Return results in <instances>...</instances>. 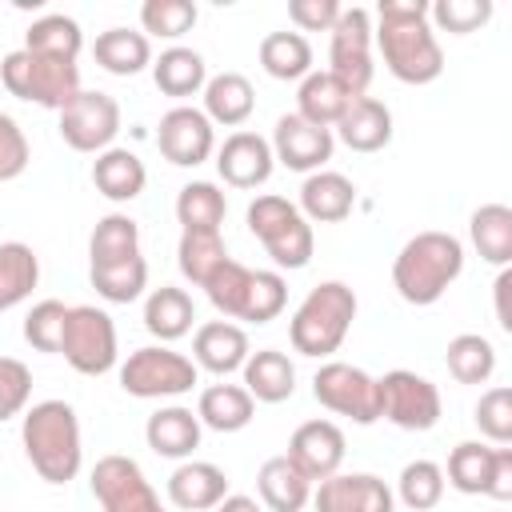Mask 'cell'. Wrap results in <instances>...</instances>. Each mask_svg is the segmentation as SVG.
Returning <instances> with one entry per match:
<instances>
[{
    "label": "cell",
    "mask_w": 512,
    "mask_h": 512,
    "mask_svg": "<svg viewBox=\"0 0 512 512\" xmlns=\"http://www.w3.org/2000/svg\"><path fill=\"white\" fill-rule=\"evenodd\" d=\"M244 220H248V232L272 256L276 268H288V272L308 268V260L316 252V236H312V224L300 216V208L292 200L264 192V196H256L248 204Z\"/></svg>",
    "instance_id": "5"
},
{
    "label": "cell",
    "mask_w": 512,
    "mask_h": 512,
    "mask_svg": "<svg viewBox=\"0 0 512 512\" xmlns=\"http://www.w3.org/2000/svg\"><path fill=\"white\" fill-rule=\"evenodd\" d=\"M340 8L344 4H336V0H292L288 4V20L296 28H304V32H332Z\"/></svg>",
    "instance_id": "52"
},
{
    "label": "cell",
    "mask_w": 512,
    "mask_h": 512,
    "mask_svg": "<svg viewBox=\"0 0 512 512\" xmlns=\"http://www.w3.org/2000/svg\"><path fill=\"white\" fill-rule=\"evenodd\" d=\"M224 212H228V200L212 180H188L176 192V220L184 232H220Z\"/></svg>",
    "instance_id": "36"
},
{
    "label": "cell",
    "mask_w": 512,
    "mask_h": 512,
    "mask_svg": "<svg viewBox=\"0 0 512 512\" xmlns=\"http://www.w3.org/2000/svg\"><path fill=\"white\" fill-rule=\"evenodd\" d=\"M228 496V476L212 460H180L168 476V500L184 512H208Z\"/></svg>",
    "instance_id": "23"
},
{
    "label": "cell",
    "mask_w": 512,
    "mask_h": 512,
    "mask_svg": "<svg viewBox=\"0 0 512 512\" xmlns=\"http://www.w3.org/2000/svg\"><path fill=\"white\" fill-rule=\"evenodd\" d=\"M32 400V368L16 356H0V420L24 416Z\"/></svg>",
    "instance_id": "50"
},
{
    "label": "cell",
    "mask_w": 512,
    "mask_h": 512,
    "mask_svg": "<svg viewBox=\"0 0 512 512\" xmlns=\"http://www.w3.org/2000/svg\"><path fill=\"white\" fill-rule=\"evenodd\" d=\"M92 184H96V192L104 196V200H112V204H128V200H136L140 192H144V184H148V168H144V160L132 152V148H104L96 160H92Z\"/></svg>",
    "instance_id": "24"
},
{
    "label": "cell",
    "mask_w": 512,
    "mask_h": 512,
    "mask_svg": "<svg viewBox=\"0 0 512 512\" xmlns=\"http://www.w3.org/2000/svg\"><path fill=\"white\" fill-rule=\"evenodd\" d=\"M0 84L8 96L40 104V108H64L80 92V64L36 56L28 48H16L0 60Z\"/></svg>",
    "instance_id": "6"
},
{
    "label": "cell",
    "mask_w": 512,
    "mask_h": 512,
    "mask_svg": "<svg viewBox=\"0 0 512 512\" xmlns=\"http://www.w3.org/2000/svg\"><path fill=\"white\" fill-rule=\"evenodd\" d=\"M200 380V368L184 356L172 352L168 344H144L128 352L120 364V388L136 400H164V396H184Z\"/></svg>",
    "instance_id": "7"
},
{
    "label": "cell",
    "mask_w": 512,
    "mask_h": 512,
    "mask_svg": "<svg viewBox=\"0 0 512 512\" xmlns=\"http://www.w3.org/2000/svg\"><path fill=\"white\" fill-rule=\"evenodd\" d=\"M60 356L80 376H104L116 368V324L96 304H72L60 336Z\"/></svg>",
    "instance_id": "8"
},
{
    "label": "cell",
    "mask_w": 512,
    "mask_h": 512,
    "mask_svg": "<svg viewBox=\"0 0 512 512\" xmlns=\"http://www.w3.org/2000/svg\"><path fill=\"white\" fill-rule=\"evenodd\" d=\"M64 320H68V304H64V300H40V304H32V312L24 316V340H28L36 352H60Z\"/></svg>",
    "instance_id": "48"
},
{
    "label": "cell",
    "mask_w": 512,
    "mask_h": 512,
    "mask_svg": "<svg viewBox=\"0 0 512 512\" xmlns=\"http://www.w3.org/2000/svg\"><path fill=\"white\" fill-rule=\"evenodd\" d=\"M200 436H204V424L192 408L184 404H168V408H156L144 424V440L156 456L164 460H192V452L200 448Z\"/></svg>",
    "instance_id": "21"
},
{
    "label": "cell",
    "mask_w": 512,
    "mask_h": 512,
    "mask_svg": "<svg viewBox=\"0 0 512 512\" xmlns=\"http://www.w3.org/2000/svg\"><path fill=\"white\" fill-rule=\"evenodd\" d=\"M296 208L308 224H340L356 208V184L344 172H332V168L308 172L304 184H300V204Z\"/></svg>",
    "instance_id": "19"
},
{
    "label": "cell",
    "mask_w": 512,
    "mask_h": 512,
    "mask_svg": "<svg viewBox=\"0 0 512 512\" xmlns=\"http://www.w3.org/2000/svg\"><path fill=\"white\" fill-rule=\"evenodd\" d=\"M228 260V244L220 232H180V244H176V264H180V276L196 288L208 284V276Z\"/></svg>",
    "instance_id": "42"
},
{
    "label": "cell",
    "mask_w": 512,
    "mask_h": 512,
    "mask_svg": "<svg viewBox=\"0 0 512 512\" xmlns=\"http://www.w3.org/2000/svg\"><path fill=\"white\" fill-rule=\"evenodd\" d=\"M156 144H160V156L176 168H196L204 164L212 152H216V132H212V120L192 108V104H176L160 116V128H156Z\"/></svg>",
    "instance_id": "14"
},
{
    "label": "cell",
    "mask_w": 512,
    "mask_h": 512,
    "mask_svg": "<svg viewBox=\"0 0 512 512\" xmlns=\"http://www.w3.org/2000/svg\"><path fill=\"white\" fill-rule=\"evenodd\" d=\"M332 128H336V136H340L344 148L364 152V156L392 144V112H388V104L376 100V96H356Z\"/></svg>",
    "instance_id": "22"
},
{
    "label": "cell",
    "mask_w": 512,
    "mask_h": 512,
    "mask_svg": "<svg viewBox=\"0 0 512 512\" xmlns=\"http://www.w3.org/2000/svg\"><path fill=\"white\" fill-rule=\"evenodd\" d=\"M472 420H476V428H480L484 440H492V444H508V440H512V392H508L504 384L480 392V400H476V416H472Z\"/></svg>",
    "instance_id": "49"
},
{
    "label": "cell",
    "mask_w": 512,
    "mask_h": 512,
    "mask_svg": "<svg viewBox=\"0 0 512 512\" xmlns=\"http://www.w3.org/2000/svg\"><path fill=\"white\" fill-rule=\"evenodd\" d=\"M28 160H32V148H28L24 128L8 112H0V184L16 180L28 168Z\"/></svg>",
    "instance_id": "51"
},
{
    "label": "cell",
    "mask_w": 512,
    "mask_h": 512,
    "mask_svg": "<svg viewBox=\"0 0 512 512\" xmlns=\"http://www.w3.org/2000/svg\"><path fill=\"white\" fill-rule=\"evenodd\" d=\"M248 288H252V268H244V264L232 260V256H228V260L208 276V284H204L212 308H216L224 320H244Z\"/></svg>",
    "instance_id": "44"
},
{
    "label": "cell",
    "mask_w": 512,
    "mask_h": 512,
    "mask_svg": "<svg viewBox=\"0 0 512 512\" xmlns=\"http://www.w3.org/2000/svg\"><path fill=\"white\" fill-rule=\"evenodd\" d=\"M508 288H512V272H508V268H500V276H496L492 292H496V324H500L504 332H512V316H508Z\"/></svg>",
    "instance_id": "54"
},
{
    "label": "cell",
    "mask_w": 512,
    "mask_h": 512,
    "mask_svg": "<svg viewBox=\"0 0 512 512\" xmlns=\"http://www.w3.org/2000/svg\"><path fill=\"white\" fill-rule=\"evenodd\" d=\"M92 56L104 72L112 76H136L152 64V44L144 32H132V28H108L96 36L92 44Z\"/></svg>",
    "instance_id": "33"
},
{
    "label": "cell",
    "mask_w": 512,
    "mask_h": 512,
    "mask_svg": "<svg viewBox=\"0 0 512 512\" xmlns=\"http://www.w3.org/2000/svg\"><path fill=\"white\" fill-rule=\"evenodd\" d=\"M20 444L44 484H68V480H76V472L84 464L80 420L68 400H40V404L24 408Z\"/></svg>",
    "instance_id": "3"
},
{
    "label": "cell",
    "mask_w": 512,
    "mask_h": 512,
    "mask_svg": "<svg viewBox=\"0 0 512 512\" xmlns=\"http://www.w3.org/2000/svg\"><path fill=\"white\" fill-rule=\"evenodd\" d=\"M256 108V92H252V80L240 76V72H220V76H208L204 84V116L224 128H240Z\"/></svg>",
    "instance_id": "28"
},
{
    "label": "cell",
    "mask_w": 512,
    "mask_h": 512,
    "mask_svg": "<svg viewBox=\"0 0 512 512\" xmlns=\"http://www.w3.org/2000/svg\"><path fill=\"white\" fill-rule=\"evenodd\" d=\"M92 496L104 512H164L156 488L148 484L144 468L132 456H100L92 468Z\"/></svg>",
    "instance_id": "13"
},
{
    "label": "cell",
    "mask_w": 512,
    "mask_h": 512,
    "mask_svg": "<svg viewBox=\"0 0 512 512\" xmlns=\"http://www.w3.org/2000/svg\"><path fill=\"white\" fill-rule=\"evenodd\" d=\"M24 48L36 52V56H52V60H72L76 64V56L84 48V32H80V24L72 16L48 12V16H40V20L28 24Z\"/></svg>",
    "instance_id": "37"
},
{
    "label": "cell",
    "mask_w": 512,
    "mask_h": 512,
    "mask_svg": "<svg viewBox=\"0 0 512 512\" xmlns=\"http://www.w3.org/2000/svg\"><path fill=\"white\" fill-rule=\"evenodd\" d=\"M240 372H244V392L260 404H280V400H292L296 392V364L280 348L248 352Z\"/></svg>",
    "instance_id": "26"
},
{
    "label": "cell",
    "mask_w": 512,
    "mask_h": 512,
    "mask_svg": "<svg viewBox=\"0 0 512 512\" xmlns=\"http://www.w3.org/2000/svg\"><path fill=\"white\" fill-rule=\"evenodd\" d=\"M272 168H276V156L260 132L240 128V132L224 136V144L216 148V172L228 188H260V184H268Z\"/></svg>",
    "instance_id": "17"
},
{
    "label": "cell",
    "mask_w": 512,
    "mask_h": 512,
    "mask_svg": "<svg viewBox=\"0 0 512 512\" xmlns=\"http://www.w3.org/2000/svg\"><path fill=\"white\" fill-rule=\"evenodd\" d=\"M120 132V104L108 92H88L80 88L64 108H60V136L72 152H104L112 148Z\"/></svg>",
    "instance_id": "12"
},
{
    "label": "cell",
    "mask_w": 512,
    "mask_h": 512,
    "mask_svg": "<svg viewBox=\"0 0 512 512\" xmlns=\"http://www.w3.org/2000/svg\"><path fill=\"white\" fill-rule=\"evenodd\" d=\"M500 448L504 444H480V440H460L448 452V480L456 492L464 496H492V480H496V464H500Z\"/></svg>",
    "instance_id": "25"
},
{
    "label": "cell",
    "mask_w": 512,
    "mask_h": 512,
    "mask_svg": "<svg viewBox=\"0 0 512 512\" xmlns=\"http://www.w3.org/2000/svg\"><path fill=\"white\" fill-rule=\"evenodd\" d=\"M216 512H264L252 496H240V492H228L220 504H216Z\"/></svg>",
    "instance_id": "55"
},
{
    "label": "cell",
    "mask_w": 512,
    "mask_h": 512,
    "mask_svg": "<svg viewBox=\"0 0 512 512\" xmlns=\"http://www.w3.org/2000/svg\"><path fill=\"white\" fill-rule=\"evenodd\" d=\"M312 396H316L320 408H328L336 416H348L352 424H376L380 420L376 376H368L356 364H344V360L320 364L316 376H312Z\"/></svg>",
    "instance_id": "10"
},
{
    "label": "cell",
    "mask_w": 512,
    "mask_h": 512,
    "mask_svg": "<svg viewBox=\"0 0 512 512\" xmlns=\"http://www.w3.org/2000/svg\"><path fill=\"white\" fill-rule=\"evenodd\" d=\"M196 416L212 432H240L256 416V400L244 392V384H208L196 400Z\"/></svg>",
    "instance_id": "31"
},
{
    "label": "cell",
    "mask_w": 512,
    "mask_h": 512,
    "mask_svg": "<svg viewBox=\"0 0 512 512\" xmlns=\"http://www.w3.org/2000/svg\"><path fill=\"white\" fill-rule=\"evenodd\" d=\"M492 500H512V448H500V464H496V480H492Z\"/></svg>",
    "instance_id": "53"
},
{
    "label": "cell",
    "mask_w": 512,
    "mask_h": 512,
    "mask_svg": "<svg viewBox=\"0 0 512 512\" xmlns=\"http://www.w3.org/2000/svg\"><path fill=\"white\" fill-rule=\"evenodd\" d=\"M40 284V256L24 240H4L0 244V312L24 304L32 288Z\"/></svg>",
    "instance_id": "34"
},
{
    "label": "cell",
    "mask_w": 512,
    "mask_h": 512,
    "mask_svg": "<svg viewBox=\"0 0 512 512\" xmlns=\"http://www.w3.org/2000/svg\"><path fill=\"white\" fill-rule=\"evenodd\" d=\"M152 80L164 96L172 100H188L196 92H204L208 84V68H204V56L196 48H184V44H172L164 48L156 60H152Z\"/></svg>",
    "instance_id": "29"
},
{
    "label": "cell",
    "mask_w": 512,
    "mask_h": 512,
    "mask_svg": "<svg viewBox=\"0 0 512 512\" xmlns=\"http://www.w3.org/2000/svg\"><path fill=\"white\" fill-rule=\"evenodd\" d=\"M352 100L356 96L332 72H308L300 80V92H296V116H304L316 128H332Z\"/></svg>",
    "instance_id": "32"
},
{
    "label": "cell",
    "mask_w": 512,
    "mask_h": 512,
    "mask_svg": "<svg viewBox=\"0 0 512 512\" xmlns=\"http://www.w3.org/2000/svg\"><path fill=\"white\" fill-rule=\"evenodd\" d=\"M200 8L192 0H144L140 4V28L144 36H160V40H180L184 32H192Z\"/></svg>",
    "instance_id": "45"
},
{
    "label": "cell",
    "mask_w": 512,
    "mask_h": 512,
    "mask_svg": "<svg viewBox=\"0 0 512 512\" xmlns=\"http://www.w3.org/2000/svg\"><path fill=\"white\" fill-rule=\"evenodd\" d=\"M192 320H196V304L184 288H172V284H160L148 292L144 300V328L160 340V344H172L180 336L192 332Z\"/></svg>",
    "instance_id": "30"
},
{
    "label": "cell",
    "mask_w": 512,
    "mask_h": 512,
    "mask_svg": "<svg viewBox=\"0 0 512 512\" xmlns=\"http://www.w3.org/2000/svg\"><path fill=\"white\" fill-rule=\"evenodd\" d=\"M248 332L232 320H208L192 336V364L212 376H232L248 360Z\"/></svg>",
    "instance_id": "20"
},
{
    "label": "cell",
    "mask_w": 512,
    "mask_h": 512,
    "mask_svg": "<svg viewBox=\"0 0 512 512\" xmlns=\"http://www.w3.org/2000/svg\"><path fill=\"white\" fill-rule=\"evenodd\" d=\"M488 20H492V0H440L428 8V24H436L440 32H452V36H468V32L484 28Z\"/></svg>",
    "instance_id": "46"
},
{
    "label": "cell",
    "mask_w": 512,
    "mask_h": 512,
    "mask_svg": "<svg viewBox=\"0 0 512 512\" xmlns=\"http://www.w3.org/2000/svg\"><path fill=\"white\" fill-rule=\"evenodd\" d=\"M408 512H428L444 500V468L436 460H408L400 468L396 492H392Z\"/></svg>",
    "instance_id": "43"
},
{
    "label": "cell",
    "mask_w": 512,
    "mask_h": 512,
    "mask_svg": "<svg viewBox=\"0 0 512 512\" xmlns=\"http://www.w3.org/2000/svg\"><path fill=\"white\" fill-rule=\"evenodd\" d=\"M260 68L272 80H304L312 72V44L300 32H268L260 40Z\"/></svg>",
    "instance_id": "40"
},
{
    "label": "cell",
    "mask_w": 512,
    "mask_h": 512,
    "mask_svg": "<svg viewBox=\"0 0 512 512\" xmlns=\"http://www.w3.org/2000/svg\"><path fill=\"white\" fill-rule=\"evenodd\" d=\"M272 156L292 168V172H320L328 160H332V148H336V136L332 128H316L308 124L304 116L296 112H284L272 128Z\"/></svg>",
    "instance_id": "15"
},
{
    "label": "cell",
    "mask_w": 512,
    "mask_h": 512,
    "mask_svg": "<svg viewBox=\"0 0 512 512\" xmlns=\"http://www.w3.org/2000/svg\"><path fill=\"white\" fill-rule=\"evenodd\" d=\"M328 72L352 92V96H368L372 84V16L368 8L352 4L340 8L336 24H332V44H328Z\"/></svg>",
    "instance_id": "9"
},
{
    "label": "cell",
    "mask_w": 512,
    "mask_h": 512,
    "mask_svg": "<svg viewBox=\"0 0 512 512\" xmlns=\"http://www.w3.org/2000/svg\"><path fill=\"white\" fill-rule=\"evenodd\" d=\"M88 280H92L100 300L132 304L148 288V260L144 256H128V260H112V264H88Z\"/></svg>",
    "instance_id": "38"
},
{
    "label": "cell",
    "mask_w": 512,
    "mask_h": 512,
    "mask_svg": "<svg viewBox=\"0 0 512 512\" xmlns=\"http://www.w3.org/2000/svg\"><path fill=\"white\" fill-rule=\"evenodd\" d=\"M464 272V244L452 232L428 228L404 240V248L392 260V288L404 304L428 308L436 304Z\"/></svg>",
    "instance_id": "2"
},
{
    "label": "cell",
    "mask_w": 512,
    "mask_h": 512,
    "mask_svg": "<svg viewBox=\"0 0 512 512\" xmlns=\"http://www.w3.org/2000/svg\"><path fill=\"white\" fill-rule=\"evenodd\" d=\"M372 40L384 56V68L400 84H432L444 72V48L428 24V4L420 0H384L376 8Z\"/></svg>",
    "instance_id": "1"
},
{
    "label": "cell",
    "mask_w": 512,
    "mask_h": 512,
    "mask_svg": "<svg viewBox=\"0 0 512 512\" xmlns=\"http://www.w3.org/2000/svg\"><path fill=\"white\" fill-rule=\"evenodd\" d=\"M256 488L272 512H304V504L312 500V480L288 456H268L256 472Z\"/></svg>",
    "instance_id": "27"
},
{
    "label": "cell",
    "mask_w": 512,
    "mask_h": 512,
    "mask_svg": "<svg viewBox=\"0 0 512 512\" xmlns=\"http://www.w3.org/2000/svg\"><path fill=\"white\" fill-rule=\"evenodd\" d=\"M356 292L344 284V280H320L316 288H308V296L296 304L292 320H288V340L300 356H312V360H324L332 356L352 320H356Z\"/></svg>",
    "instance_id": "4"
},
{
    "label": "cell",
    "mask_w": 512,
    "mask_h": 512,
    "mask_svg": "<svg viewBox=\"0 0 512 512\" xmlns=\"http://www.w3.org/2000/svg\"><path fill=\"white\" fill-rule=\"evenodd\" d=\"M468 236H472V248L480 252V260L508 268V260H512V208L508 204H480L468 220Z\"/></svg>",
    "instance_id": "35"
},
{
    "label": "cell",
    "mask_w": 512,
    "mask_h": 512,
    "mask_svg": "<svg viewBox=\"0 0 512 512\" xmlns=\"http://www.w3.org/2000/svg\"><path fill=\"white\" fill-rule=\"evenodd\" d=\"M380 388V416L404 432H428L440 424V388L420 376V372H408V368H392L376 380Z\"/></svg>",
    "instance_id": "11"
},
{
    "label": "cell",
    "mask_w": 512,
    "mask_h": 512,
    "mask_svg": "<svg viewBox=\"0 0 512 512\" xmlns=\"http://www.w3.org/2000/svg\"><path fill=\"white\" fill-rule=\"evenodd\" d=\"M128 256H140V224L124 212H108L88 236V264H112Z\"/></svg>",
    "instance_id": "41"
},
{
    "label": "cell",
    "mask_w": 512,
    "mask_h": 512,
    "mask_svg": "<svg viewBox=\"0 0 512 512\" xmlns=\"http://www.w3.org/2000/svg\"><path fill=\"white\" fill-rule=\"evenodd\" d=\"M316 512H392V488L372 472H336L316 484L312 492Z\"/></svg>",
    "instance_id": "16"
},
{
    "label": "cell",
    "mask_w": 512,
    "mask_h": 512,
    "mask_svg": "<svg viewBox=\"0 0 512 512\" xmlns=\"http://www.w3.org/2000/svg\"><path fill=\"white\" fill-rule=\"evenodd\" d=\"M344 448H348V444H344V432H340L332 420H304V424L292 432L284 456H288L312 484H320V480H328V476L340 472Z\"/></svg>",
    "instance_id": "18"
},
{
    "label": "cell",
    "mask_w": 512,
    "mask_h": 512,
    "mask_svg": "<svg viewBox=\"0 0 512 512\" xmlns=\"http://www.w3.org/2000/svg\"><path fill=\"white\" fill-rule=\"evenodd\" d=\"M444 364L456 384H488L496 372V348L480 332H460L444 348Z\"/></svg>",
    "instance_id": "39"
},
{
    "label": "cell",
    "mask_w": 512,
    "mask_h": 512,
    "mask_svg": "<svg viewBox=\"0 0 512 512\" xmlns=\"http://www.w3.org/2000/svg\"><path fill=\"white\" fill-rule=\"evenodd\" d=\"M288 304V284L280 272H268V268H256L252 272V288H248V308H244V320L248 324H268L284 312Z\"/></svg>",
    "instance_id": "47"
}]
</instances>
